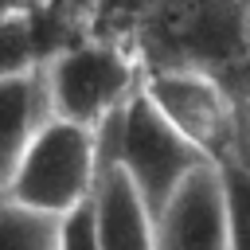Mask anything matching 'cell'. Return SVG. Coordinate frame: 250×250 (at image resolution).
Instances as JSON below:
<instances>
[{"instance_id": "cell-1", "label": "cell", "mask_w": 250, "mask_h": 250, "mask_svg": "<svg viewBox=\"0 0 250 250\" xmlns=\"http://www.w3.org/2000/svg\"><path fill=\"white\" fill-rule=\"evenodd\" d=\"M98 164H102L98 129H86L62 117H43L0 195H8L27 211L59 219L70 207L90 199Z\"/></svg>"}, {"instance_id": "cell-2", "label": "cell", "mask_w": 250, "mask_h": 250, "mask_svg": "<svg viewBox=\"0 0 250 250\" xmlns=\"http://www.w3.org/2000/svg\"><path fill=\"white\" fill-rule=\"evenodd\" d=\"M98 145L102 156H109L129 176L148 211H156L199 164H207V156L152 109L141 86L105 125H98Z\"/></svg>"}, {"instance_id": "cell-3", "label": "cell", "mask_w": 250, "mask_h": 250, "mask_svg": "<svg viewBox=\"0 0 250 250\" xmlns=\"http://www.w3.org/2000/svg\"><path fill=\"white\" fill-rule=\"evenodd\" d=\"M141 94L207 160L238 156L242 109L211 66H195V62L141 66Z\"/></svg>"}, {"instance_id": "cell-4", "label": "cell", "mask_w": 250, "mask_h": 250, "mask_svg": "<svg viewBox=\"0 0 250 250\" xmlns=\"http://www.w3.org/2000/svg\"><path fill=\"white\" fill-rule=\"evenodd\" d=\"M47 117H62L86 129L105 125L129 94L141 86V66L113 43H74L39 66Z\"/></svg>"}, {"instance_id": "cell-5", "label": "cell", "mask_w": 250, "mask_h": 250, "mask_svg": "<svg viewBox=\"0 0 250 250\" xmlns=\"http://www.w3.org/2000/svg\"><path fill=\"white\" fill-rule=\"evenodd\" d=\"M156 250H227V211L219 164H199L156 211H152Z\"/></svg>"}, {"instance_id": "cell-6", "label": "cell", "mask_w": 250, "mask_h": 250, "mask_svg": "<svg viewBox=\"0 0 250 250\" xmlns=\"http://www.w3.org/2000/svg\"><path fill=\"white\" fill-rule=\"evenodd\" d=\"M90 211H94V230L102 250H156L152 234V211L129 184V176L102 156L98 180L90 191Z\"/></svg>"}, {"instance_id": "cell-7", "label": "cell", "mask_w": 250, "mask_h": 250, "mask_svg": "<svg viewBox=\"0 0 250 250\" xmlns=\"http://www.w3.org/2000/svg\"><path fill=\"white\" fill-rule=\"evenodd\" d=\"M47 117V98H43V74H12L0 78V191L8 188L31 133Z\"/></svg>"}, {"instance_id": "cell-8", "label": "cell", "mask_w": 250, "mask_h": 250, "mask_svg": "<svg viewBox=\"0 0 250 250\" xmlns=\"http://www.w3.org/2000/svg\"><path fill=\"white\" fill-rule=\"evenodd\" d=\"M39 70V35L27 8L8 4L0 12V78Z\"/></svg>"}, {"instance_id": "cell-9", "label": "cell", "mask_w": 250, "mask_h": 250, "mask_svg": "<svg viewBox=\"0 0 250 250\" xmlns=\"http://www.w3.org/2000/svg\"><path fill=\"white\" fill-rule=\"evenodd\" d=\"M223 180V211H227V250H250V168L230 156L215 160Z\"/></svg>"}, {"instance_id": "cell-10", "label": "cell", "mask_w": 250, "mask_h": 250, "mask_svg": "<svg viewBox=\"0 0 250 250\" xmlns=\"http://www.w3.org/2000/svg\"><path fill=\"white\" fill-rule=\"evenodd\" d=\"M0 250H55V219L0 195Z\"/></svg>"}, {"instance_id": "cell-11", "label": "cell", "mask_w": 250, "mask_h": 250, "mask_svg": "<svg viewBox=\"0 0 250 250\" xmlns=\"http://www.w3.org/2000/svg\"><path fill=\"white\" fill-rule=\"evenodd\" d=\"M55 250H102L98 246V230H94L90 199L55 219Z\"/></svg>"}, {"instance_id": "cell-12", "label": "cell", "mask_w": 250, "mask_h": 250, "mask_svg": "<svg viewBox=\"0 0 250 250\" xmlns=\"http://www.w3.org/2000/svg\"><path fill=\"white\" fill-rule=\"evenodd\" d=\"M238 160L250 168V105L242 113V125H238Z\"/></svg>"}, {"instance_id": "cell-13", "label": "cell", "mask_w": 250, "mask_h": 250, "mask_svg": "<svg viewBox=\"0 0 250 250\" xmlns=\"http://www.w3.org/2000/svg\"><path fill=\"white\" fill-rule=\"evenodd\" d=\"M246 4H250V0H246Z\"/></svg>"}]
</instances>
